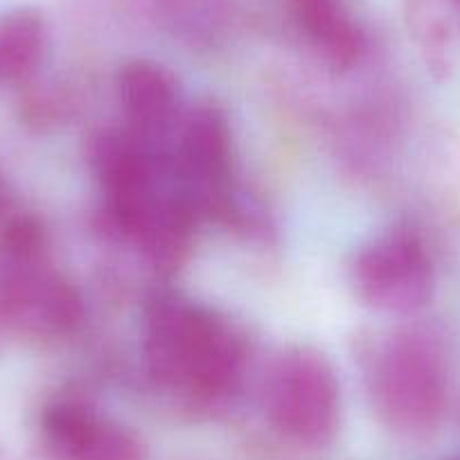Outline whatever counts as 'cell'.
Segmentation results:
<instances>
[{
  "instance_id": "1",
  "label": "cell",
  "mask_w": 460,
  "mask_h": 460,
  "mask_svg": "<svg viewBox=\"0 0 460 460\" xmlns=\"http://www.w3.org/2000/svg\"><path fill=\"white\" fill-rule=\"evenodd\" d=\"M145 361L161 386L199 400H217L240 382L244 343L206 307L167 296L149 309Z\"/></svg>"
},
{
  "instance_id": "4",
  "label": "cell",
  "mask_w": 460,
  "mask_h": 460,
  "mask_svg": "<svg viewBox=\"0 0 460 460\" xmlns=\"http://www.w3.org/2000/svg\"><path fill=\"white\" fill-rule=\"evenodd\" d=\"M91 161L111 217L138 246L179 208L181 194L161 192L152 158L131 136H97Z\"/></svg>"
},
{
  "instance_id": "10",
  "label": "cell",
  "mask_w": 460,
  "mask_h": 460,
  "mask_svg": "<svg viewBox=\"0 0 460 460\" xmlns=\"http://www.w3.org/2000/svg\"><path fill=\"white\" fill-rule=\"evenodd\" d=\"M305 37L323 61L334 70L357 64L364 37L341 0H291Z\"/></svg>"
},
{
  "instance_id": "12",
  "label": "cell",
  "mask_w": 460,
  "mask_h": 460,
  "mask_svg": "<svg viewBox=\"0 0 460 460\" xmlns=\"http://www.w3.org/2000/svg\"><path fill=\"white\" fill-rule=\"evenodd\" d=\"M447 5H449L451 14H454L460 23V0H447Z\"/></svg>"
},
{
  "instance_id": "3",
  "label": "cell",
  "mask_w": 460,
  "mask_h": 460,
  "mask_svg": "<svg viewBox=\"0 0 460 460\" xmlns=\"http://www.w3.org/2000/svg\"><path fill=\"white\" fill-rule=\"evenodd\" d=\"M271 427L305 447L332 442L339 429V384L321 352L291 348L276 359L262 395Z\"/></svg>"
},
{
  "instance_id": "7",
  "label": "cell",
  "mask_w": 460,
  "mask_h": 460,
  "mask_svg": "<svg viewBox=\"0 0 460 460\" xmlns=\"http://www.w3.org/2000/svg\"><path fill=\"white\" fill-rule=\"evenodd\" d=\"M0 309L30 334L55 336L70 332L82 318L79 296L64 278L46 271L39 260L3 262Z\"/></svg>"
},
{
  "instance_id": "9",
  "label": "cell",
  "mask_w": 460,
  "mask_h": 460,
  "mask_svg": "<svg viewBox=\"0 0 460 460\" xmlns=\"http://www.w3.org/2000/svg\"><path fill=\"white\" fill-rule=\"evenodd\" d=\"M115 86L136 134L156 136L172 125L179 106V88L170 70L154 61H129L118 73Z\"/></svg>"
},
{
  "instance_id": "13",
  "label": "cell",
  "mask_w": 460,
  "mask_h": 460,
  "mask_svg": "<svg viewBox=\"0 0 460 460\" xmlns=\"http://www.w3.org/2000/svg\"><path fill=\"white\" fill-rule=\"evenodd\" d=\"M3 199H5V190H3V179H0V210H3Z\"/></svg>"
},
{
  "instance_id": "6",
  "label": "cell",
  "mask_w": 460,
  "mask_h": 460,
  "mask_svg": "<svg viewBox=\"0 0 460 460\" xmlns=\"http://www.w3.org/2000/svg\"><path fill=\"white\" fill-rule=\"evenodd\" d=\"M179 172L183 199L192 212L219 219L233 215L230 129L217 106L199 104L185 118L179 140Z\"/></svg>"
},
{
  "instance_id": "5",
  "label": "cell",
  "mask_w": 460,
  "mask_h": 460,
  "mask_svg": "<svg viewBox=\"0 0 460 460\" xmlns=\"http://www.w3.org/2000/svg\"><path fill=\"white\" fill-rule=\"evenodd\" d=\"M352 285L370 307L411 314L433 294V264L413 230H391L357 253Z\"/></svg>"
},
{
  "instance_id": "2",
  "label": "cell",
  "mask_w": 460,
  "mask_h": 460,
  "mask_svg": "<svg viewBox=\"0 0 460 460\" xmlns=\"http://www.w3.org/2000/svg\"><path fill=\"white\" fill-rule=\"evenodd\" d=\"M379 418L406 438L433 436L447 413V368L429 336L402 334L379 348L370 366Z\"/></svg>"
},
{
  "instance_id": "8",
  "label": "cell",
  "mask_w": 460,
  "mask_h": 460,
  "mask_svg": "<svg viewBox=\"0 0 460 460\" xmlns=\"http://www.w3.org/2000/svg\"><path fill=\"white\" fill-rule=\"evenodd\" d=\"M41 436L52 460H145V445L131 429L75 400L46 406Z\"/></svg>"
},
{
  "instance_id": "11",
  "label": "cell",
  "mask_w": 460,
  "mask_h": 460,
  "mask_svg": "<svg viewBox=\"0 0 460 460\" xmlns=\"http://www.w3.org/2000/svg\"><path fill=\"white\" fill-rule=\"evenodd\" d=\"M46 52V23L37 10L0 16V86H16L37 73Z\"/></svg>"
}]
</instances>
